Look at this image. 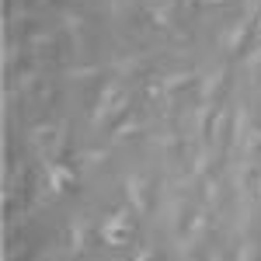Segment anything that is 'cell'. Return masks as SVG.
<instances>
[{
    "mask_svg": "<svg viewBox=\"0 0 261 261\" xmlns=\"http://www.w3.org/2000/svg\"><path fill=\"white\" fill-rule=\"evenodd\" d=\"M247 32H251V21L241 18L233 28H230V35H226V49H230V53H237V49H241V42L247 39Z\"/></svg>",
    "mask_w": 261,
    "mask_h": 261,
    "instance_id": "obj_1",
    "label": "cell"
},
{
    "mask_svg": "<svg viewBox=\"0 0 261 261\" xmlns=\"http://www.w3.org/2000/svg\"><path fill=\"white\" fill-rule=\"evenodd\" d=\"M125 192H129V202L136 205V209H146V195H143V178H129L125 181Z\"/></svg>",
    "mask_w": 261,
    "mask_h": 261,
    "instance_id": "obj_2",
    "label": "cell"
},
{
    "mask_svg": "<svg viewBox=\"0 0 261 261\" xmlns=\"http://www.w3.org/2000/svg\"><path fill=\"white\" fill-rule=\"evenodd\" d=\"M223 77H226V73H223V70H216V73H209V77L202 81V101H209L213 94H216V91H220Z\"/></svg>",
    "mask_w": 261,
    "mask_h": 261,
    "instance_id": "obj_3",
    "label": "cell"
},
{
    "mask_svg": "<svg viewBox=\"0 0 261 261\" xmlns=\"http://www.w3.org/2000/svg\"><path fill=\"white\" fill-rule=\"evenodd\" d=\"M237 261H258V247H254V241H244V244H241Z\"/></svg>",
    "mask_w": 261,
    "mask_h": 261,
    "instance_id": "obj_4",
    "label": "cell"
},
{
    "mask_svg": "<svg viewBox=\"0 0 261 261\" xmlns=\"http://www.w3.org/2000/svg\"><path fill=\"white\" fill-rule=\"evenodd\" d=\"M70 241H73V251H84V220H73V233H70Z\"/></svg>",
    "mask_w": 261,
    "mask_h": 261,
    "instance_id": "obj_5",
    "label": "cell"
},
{
    "mask_svg": "<svg viewBox=\"0 0 261 261\" xmlns=\"http://www.w3.org/2000/svg\"><path fill=\"white\" fill-rule=\"evenodd\" d=\"M188 77H192V73H171V77H164V81H161V87H164V91H171V87H178V84L188 81Z\"/></svg>",
    "mask_w": 261,
    "mask_h": 261,
    "instance_id": "obj_6",
    "label": "cell"
},
{
    "mask_svg": "<svg viewBox=\"0 0 261 261\" xmlns=\"http://www.w3.org/2000/svg\"><path fill=\"white\" fill-rule=\"evenodd\" d=\"M205 199H209V202L220 199V185H216V181H205Z\"/></svg>",
    "mask_w": 261,
    "mask_h": 261,
    "instance_id": "obj_7",
    "label": "cell"
},
{
    "mask_svg": "<svg viewBox=\"0 0 261 261\" xmlns=\"http://www.w3.org/2000/svg\"><path fill=\"white\" fill-rule=\"evenodd\" d=\"M205 167H209V150H202L199 161H195V174H205Z\"/></svg>",
    "mask_w": 261,
    "mask_h": 261,
    "instance_id": "obj_8",
    "label": "cell"
},
{
    "mask_svg": "<svg viewBox=\"0 0 261 261\" xmlns=\"http://www.w3.org/2000/svg\"><path fill=\"white\" fill-rule=\"evenodd\" d=\"M258 66H261V45L251 53V56H247V70H258Z\"/></svg>",
    "mask_w": 261,
    "mask_h": 261,
    "instance_id": "obj_9",
    "label": "cell"
},
{
    "mask_svg": "<svg viewBox=\"0 0 261 261\" xmlns=\"http://www.w3.org/2000/svg\"><path fill=\"white\" fill-rule=\"evenodd\" d=\"M136 261H150V251H143V254H140V258H136Z\"/></svg>",
    "mask_w": 261,
    "mask_h": 261,
    "instance_id": "obj_10",
    "label": "cell"
}]
</instances>
